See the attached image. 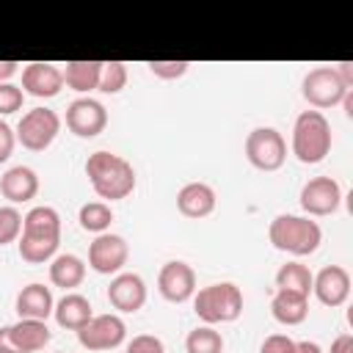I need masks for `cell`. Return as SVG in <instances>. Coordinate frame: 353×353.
Here are the masks:
<instances>
[{
	"mask_svg": "<svg viewBox=\"0 0 353 353\" xmlns=\"http://www.w3.org/2000/svg\"><path fill=\"white\" fill-rule=\"evenodd\" d=\"M52 317L61 328L66 331H80L91 317H94V309H91V301L80 292H66L61 301H55V309H52Z\"/></svg>",
	"mask_w": 353,
	"mask_h": 353,
	"instance_id": "obj_20",
	"label": "cell"
},
{
	"mask_svg": "<svg viewBox=\"0 0 353 353\" xmlns=\"http://www.w3.org/2000/svg\"><path fill=\"white\" fill-rule=\"evenodd\" d=\"M127 85V63L124 61H102L99 88L102 94H119Z\"/></svg>",
	"mask_w": 353,
	"mask_h": 353,
	"instance_id": "obj_28",
	"label": "cell"
},
{
	"mask_svg": "<svg viewBox=\"0 0 353 353\" xmlns=\"http://www.w3.org/2000/svg\"><path fill=\"white\" fill-rule=\"evenodd\" d=\"M185 353H223V336L212 325H199L185 336Z\"/></svg>",
	"mask_w": 353,
	"mask_h": 353,
	"instance_id": "obj_27",
	"label": "cell"
},
{
	"mask_svg": "<svg viewBox=\"0 0 353 353\" xmlns=\"http://www.w3.org/2000/svg\"><path fill=\"white\" fill-rule=\"evenodd\" d=\"M157 290L168 303H185L196 292V270L182 259H171L157 273Z\"/></svg>",
	"mask_w": 353,
	"mask_h": 353,
	"instance_id": "obj_13",
	"label": "cell"
},
{
	"mask_svg": "<svg viewBox=\"0 0 353 353\" xmlns=\"http://www.w3.org/2000/svg\"><path fill=\"white\" fill-rule=\"evenodd\" d=\"M215 204H218V196H215L212 185H207V182H188L176 193V210L185 218H193V221H201V218L212 215Z\"/></svg>",
	"mask_w": 353,
	"mask_h": 353,
	"instance_id": "obj_17",
	"label": "cell"
},
{
	"mask_svg": "<svg viewBox=\"0 0 353 353\" xmlns=\"http://www.w3.org/2000/svg\"><path fill=\"white\" fill-rule=\"evenodd\" d=\"M259 353H295V339L287 334H270L265 336Z\"/></svg>",
	"mask_w": 353,
	"mask_h": 353,
	"instance_id": "obj_33",
	"label": "cell"
},
{
	"mask_svg": "<svg viewBox=\"0 0 353 353\" xmlns=\"http://www.w3.org/2000/svg\"><path fill=\"white\" fill-rule=\"evenodd\" d=\"M108 303L121 314H135L146 303V281L138 273H116L108 287Z\"/></svg>",
	"mask_w": 353,
	"mask_h": 353,
	"instance_id": "obj_14",
	"label": "cell"
},
{
	"mask_svg": "<svg viewBox=\"0 0 353 353\" xmlns=\"http://www.w3.org/2000/svg\"><path fill=\"white\" fill-rule=\"evenodd\" d=\"M52 309H55L52 290L44 287V284H39V281L22 287L19 295H17V314L22 320H44L47 323V317L52 314Z\"/></svg>",
	"mask_w": 353,
	"mask_h": 353,
	"instance_id": "obj_19",
	"label": "cell"
},
{
	"mask_svg": "<svg viewBox=\"0 0 353 353\" xmlns=\"http://www.w3.org/2000/svg\"><path fill=\"white\" fill-rule=\"evenodd\" d=\"M17 72H19V63L17 61H0V83H8Z\"/></svg>",
	"mask_w": 353,
	"mask_h": 353,
	"instance_id": "obj_38",
	"label": "cell"
},
{
	"mask_svg": "<svg viewBox=\"0 0 353 353\" xmlns=\"http://www.w3.org/2000/svg\"><path fill=\"white\" fill-rule=\"evenodd\" d=\"M61 132V116L52 108H30L22 113L14 135L17 143H22L28 152H44L52 146V141Z\"/></svg>",
	"mask_w": 353,
	"mask_h": 353,
	"instance_id": "obj_6",
	"label": "cell"
},
{
	"mask_svg": "<svg viewBox=\"0 0 353 353\" xmlns=\"http://www.w3.org/2000/svg\"><path fill=\"white\" fill-rule=\"evenodd\" d=\"M108 127V110L94 97H77L66 108V130L77 138H97Z\"/></svg>",
	"mask_w": 353,
	"mask_h": 353,
	"instance_id": "obj_12",
	"label": "cell"
},
{
	"mask_svg": "<svg viewBox=\"0 0 353 353\" xmlns=\"http://www.w3.org/2000/svg\"><path fill=\"white\" fill-rule=\"evenodd\" d=\"M85 279V262L77 254H55L50 259V284L72 292Z\"/></svg>",
	"mask_w": 353,
	"mask_h": 353,
	"instance_id": "obj_22",
	"label": "cell"
},
{
	"mask_svg": "<svg viewBox=\"0 0 353 353\" xmlns=\"http://www.w3.org/2000/svg\"><path fill=\"white\" fill-rule=\"evenodd\" d=\"M290 149L298 163L317 165L331 152V124L320 110H301L292 124Z\"/></svg>",
	"mask_w": 353,
	"mask_h": 353,
	"instance_id": "obj_4",
	"label": "cell"
},
{
	"mask_svg": "<svg viewBox=\"0 0 353 353\" xmlns=\"http://www.w3.org/2000/svg\"><path fill=\"white\" fill-rule=\"evenodd\" d=\"M19 234H22V212L14 204L0 207V245L17 243Z\"/></svg>",
	"mask_w": 353,
	"mask_h": 353,
	"instance_id": "obj_29",
	"label": "cell"
},
{
	"mask_svg": "<svg viewBox=\"0 0 353 353\" xmlns=\"http://www.w3.org/2000/svg\"><path fill=\"white\" fill-rule=\"evenodd\" d=\"M127 339V323L116 314H94L80 331H77V342L91 350V353H102V350H113Z\"/></svg>",
	"mask_w": 353,
	"mask_h": 353,
	"instance_id": "obj_9",
	"label": "cell"
},
{
	"mask_svg": "<svg viewBox=\"0 0 353 353\" xmlns=\"http://www.w3.org/2000/svg\"><path fill=\"white\" fill-rule=\"evenodd\" d=\"M77 221H80V229L83 232H91V234H105L113 223V210L108 201H85L77 212Z\"/></svg>",
	"mask_w": 353,
	"mask_h": 353,
	"instance_id": "obj_26",
	"label": "cell"
},
{
	"mask_svg": "<svg viewBox=\"0 0 353 353\" xmlns=\"http://www.w3.org/2000/svg\"><path fill=\"white\" fill-rule=\"evenodd\" d=\"M61 72H63V85H69L77 94H91L99 88L102 61H66Z\"/></svg>",
	"mask_w": 353,
	"mask_h": 353,
	"instance_id": "obj_24",
	"label": "cell"
},
{
	"mask_svg": "<svg viewBox=\"0 0 353 353\" xmlns=\"http://www.w3.org/2000/svg\"><path fill=\"white\" fill-rule=\"evenodd\" d=\"M347 91L350 88L342 83L334 66H314L303 74V83H301L303 99L312 105V110H320V113L328 108H336Z\"/></svg>",
	"mask_w": 353,
	"mask_h": 353,
	"instance_id": "obj_8",
	"label": "cell"
},
{
	"mask_svg": "<svg viewBox=\"0 0 353 353\" xmlns=\"http://www.w3.org/2000/svg\"><path fill=\"white\" fill-rule=\"evenodd\" d=\"M295 353H323V347L317 342L303 339V342H295Z\"/></svg>",
	"mask_w": 353,
	"mask_h": 353,
	"instance_id": "obj_39",
	"label": "cell"
},
{
	"mask_svg": "<svg viewBox=\"0 0 353 353\" xmlns=\"http://www.w3.org/2000/svg\"><path fill=\"white\" fill-rule=\"evenodd\" d=\"M85 176L94 188V193L105 201L127 199L135 190V168L130 160L113 152H91L85 160Z\"/></svg>",
	"mask_w": 353,
	"mask_h": 353,
	"instance_id": "obj_2",
	"label": "cell"
},
{
	"mask_svg": "<svg viewBox=\"0 0 353 353\" xmlns=\"http://www.w3.org/2000/svg\"><path fill=\"white\" fill-rule=\"evenodd\" d=\"M146 66H149V72H152L154 77H160V80H176V77H182V74L190 69L188 61H149Z\"/></svg>",
	"mask_w": 353,
	"mask_h": 353,
	"instance_id": "obj_31",
	"label": "cell"
},
{
	"mask_svg": "<svg viewBox=\"0 0 353 353\" xmlns=\"http://www.w3.org/2000/svg\"><path fill=\"white\" fill-rule=\"evenodd\" d=\"M58 353H63V350H58Z\"/></svg>",
	"mask_w": 353,
	"mask_h": 353,
	"instance_id": "obj_41",
	"label": "cell"
},
{
	"mask_svg": "<svg viewBox=\"0 0 353 353\" xmlns=\"http://www.w3.org/2000/svg\"><path fill=\"white\" fill-rule=\"evenodd\" d=\"M130 259V245L121 234H113V232H105V234H97L88 245V268L99 276H116L121 273V268L127 265Z\"/></svg>",
	"mask_w": 353,
	"mask_h": 353,
	"instance_id": "obj_11",
	"label": "cell"
},
{
	"mask_svg": "<svg viewBox=\"0 0 353 353\" xmlns=\"http://www.w3.org/2000/svg\"><path fill=\"white\" fill-rule=\"evenodd\" d=\"M268 240L276 251H284L290 256H309L323 243V229L309 215H292L281 212L268 226Z\"/></svg>",
	"mask_w": 353,
	"mask_h": 353,
	"instance_id": "obj_3",
	"label": "cell"
},
{
	"mask_svg": "<svg viewBox=\"0 0 353 353\" xmlns=\"http://www.w3.org/2000/svg\"><path fill=\"white\" fill-rule=\"evenodd\" d=\"M298 201L309 218H325V215H334L339 210L342 188L334 176H312L303 182Z\"/></svg>",
	"mask_w": 353,
	"mask_h": 353,
	"instance_id": "obj_10",
	"label": "cell"
},
{
	"mask_svg": "<svg viewBox=\"0 0 353 353\" xmlns=\"http://www.w3.org/2000/svg\"><path fill=\"white\" fill-rule=\"evenodd\" d=\"M22 102H25L22 85H14L11 80L0 83V116H11V113L22 110Z\"/></svg>",
	"mask_w": 353,
	"mask_h": 353,
	"instance_id": "obj_30",
	"label": "cell"
},
{
	"mask_svg": "<svg viewBox=\"0 0 353 353\" xmlns=\"http://www.w3.org/2000/svg\"><path fill=\"white\" fill-rule=\"evenodd\" d=\"M61 245V215L55 207L39 204L22 215V234L17 240L19 256L30 265H44L58 254Z\"/></svg>",
	"mask_w": 353,
	"mask_h": 353,
	"instance_id": "obj_1",
	"label": "cell"
},
{
	"mask_svg": "<svg viewBox=\"0 0 353 353\" xmlns=\"http://www.w3.org/2000/svg\"><path fill=\"white\" fill-rule=\"evenodd\" d=\"M312 292L323 306L336 309L350 298V273L342 265H325L312 279Z\"/></svg>",
	"mask_w": 353,
	"mask_h": 353,
	"instance_id": "obj_16",
	"label": "cell"
},
{
	"mask_svg": "<svg viewBox=\"0 0 353 353\" xmlns=\"http://www.w3.org/2000/svg\"><path fill=\"white\" fill-rule=\"evenodd\" d=\"M63 88V72L55 63L33 61L22 69V91L36 99H52Z\"/></svg>",
	"mask_w": 353,
	"mask_h": 353,
	"instance_id": "obj_15",
	"label": "cell"
},
{
	"mask_svg": "<svg viewBox=\"0 0 353 353\" xmlns=\"http://www.w3.org/2000/svg\"><path fill=\"white\" fill-rule=\"evenodd\" d=\"M8 334L14 339V345L22 353H39L44 350V345L52 339V331L47 328L44 320H17L14 325H8Z\"/></svg>",
	"mask_w": 353,
	"mask_h": 353,
	"instance_id": "obj_23",
	"label": "cell"
},
{
	"mask_svg": "<svg viewBox=\"0 0 353 353\" xmlns=\"http://www.w3.org/2000/svg\"><path fill=\"white\" fill-rule=\"evenodd\" d=\"M124 353H165V345L154 334H138V336L130 339Z\"/></svg>",
	"mask_w": 353,
	"mask_h": 353,
	"instance_id": "obj_32",
	"label": "cell"
},
{
	"mask_svg": "<svg viewBox=\"0 0 353 353\" xmlns=\"http://www.w3.org/2000/svg\"><path fill=\"white\" fill-rule=\"evenodd\" d=\"M0 193L11 204H25L39 193V176L30 165H14L0 176Z\"/></svg>",
	"mask_w": 353,
	"mask_h": 353,
	"instance_id": "obj_18",
	"label": "cell"
},
{
	"mask_svg": "<svg viewBox=\"0 0 353 353\" xmlns=\"http://www.w3.org/2000/svg\"><path fill=\"white\" fill-rule=\"evenodd\" d=\"M0 353H22V350L14 345V339H11V334H8V325L0 328Z\"/></svg>",
	"mask_w": 353,
	"mask_h": 353,
	"instance_id": "obj_36",
	"label": "cell"
},
{
	"mask_svg": "<svg viewBox=\"0 0 353 353\" xmlns=\"http://www.w3.org/2000/svg\"><path fill=\"white\" fill-rule=\"evenodd\" d=\"M334 69H336V74L342 77V83H345L347 88H353V63H350V61H342V63H336Z\"/></svg>",
	"mask_w": 353,
	"mask_h": 353,
	"instance_id": "obj_37",
	"label": "cell"
},
{
	"mask_svg": "<svg viewBox=\"0 0 353 353\" xmlns=\"http://www.w3.org/2000/svg\"><path fill=\"white\" fill-rule=\"evenodd\" d=\"M14 146H17V135L8 127V121L0 119V163H6L14 154Z\"/></svg>",
	"mask_w": 353,
	"mask_h": 353,
	"instance_id": "obj_34",
	"label": "cell"
},
{
	"mask_svg": "<svg viewBox=\"0 0 353 353\" xmlns=\"http://www.w3.org/2000/svg\"><path fill=\"white\" fill-rule=\"evenodd\" d=\"M243 149L256 171H279L287 160V141L276 127H254L245 135Z\"/></svg>",
	"mask_w": 353,
	"mask_h": 353,
	"instance_id": "obj_7",
	"label": "cell"
},
{
	"mask_svg": "<svg viewBox=\"0 0 353 353\" xmlns=\"http://www.w3.org/2000/svg\"><path fill=\"white\" fill-rule=\"evenodd\" d=\"M339 105L345 108V116H347V119H353V88H350V91L342 97V102H339Z\"/></svg>",
	"mask_w": 353,
	"mask_h": 353,
	"instance_id": "obj_40",
	"label": "cell"
},
{
	"mask_svg": "<svg viewBox=\"0 0 353 353\" xmlns=\"http://www.w3.org/2000/svg\"><path fill=\"white\" fill-rule=\"evenodd\" d=\"M331 353H353V334H339L331 342Z\"/></svg>",
	"mask_w": 353,
	"mask_h": 353,
	"instance_id": "obj_35",
	"label": "cell"
},
{
	"mask_svg": "<svg viewBox=\"0 0 353 353\" xmlns=\"http://www.w3.org/2000/svg\"><path fill=\"white\" fill-rule=\"evenodd\" d=\"M312 279H314V273L303 262L292 259V262H287V265H281L276 270V290H292V292H301V295L309 298Z\"/></svg>",
	"mask_w": 353,
	"mask_h": 353,
	"instance_id": "obj_25",
	"label": "cell"
},
{
	"mask_svg": "<svg viewBox=\"0 0 353 353\" xmlns=\"http://www.w3.org/2000/svg\"><path fill=\"white\" fill-rule=\"evenodd\" d=\"M193 312L204 325L234 323L243 314V292L232 281L207 284L193 292Z\"/></svg>",
	"mask_w": 353,
	"mask_h": 353,
	"instance_id": "obj_5",
	"label": "cell"
},
{
	"mask_svg": "<svg viewBox=\"0 0 353 353\" xmlns=\"http://www.w3.org/2000/svg\"><path fill=\"white\" fill-rule=\"evenodd\" d=\"M270 314L281 325H301L309 317V298L292 290H276L270 298Z\"/></svg>",
	"mask_w": 353,
	"mask_h": 353,
	"instance_id": "obj_21",
	"label": "cell"
}]
</instances>
